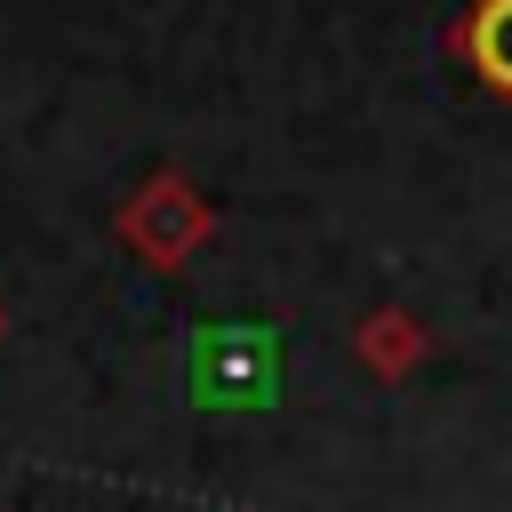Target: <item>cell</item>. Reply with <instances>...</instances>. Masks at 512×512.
Listing matches in <instances>:
<instances>
[{
	"label": "cell",
	"instance_id": "obj_1",
	"mask_svg": "<svg viewBox=\"0 0 512 512\" xmlns=\"http://www.w3.org/2000/svg\"><path fill=\"white\" fill-rule=\"evenodd\" d=\"M472 48H480V72L512 88V0H488L480 24H472Z\"/></svg>",
	"mask_w": 512,
	"mask_h": 512
}]
</instances>
